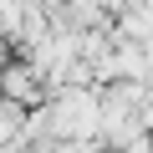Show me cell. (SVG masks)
<instances>
[{
  "label": "cell",
  "mask_w": 153,
  "mask_h": 153,
  "mask_svg": "<svg viewBox=\"0 0 153 153\" xmlns=\"http://www.w3.org/2000/svg\"><path fill=\"white\" fill-rule=\"evenodd\" d=\"M0 87H5V97H10V102H31V97H36V71L10 66L5 76H0Z\"/></svg>",
  "instance_id": "6da1fadb"
}]
</instances>
